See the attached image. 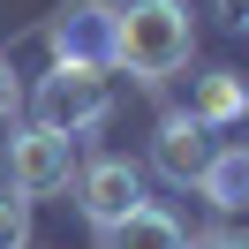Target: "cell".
<instances>
[{
  "mask_svg": "<svg viewBox=\"0 0 249 249\" xmlns=\"http://www.w3.org/2000/svg\"><path fill=\"white\" fill-rule=\"evenodd\" d=\"M196 53V23L181 0H151V8H113V38H106V68L136 76L143 91H159L166 76H181Z\"/></svg>",
  "mask_w": 249,
  "mask_h": 249,
  "instance_id": "1",
  "label": "cell"
},
{
  "mask_svg": "<svg viewBox=\"0 0 249 249\" xmlns=\"http://www.w3.org/2000/svg\"><path fill=\"white\" fill-rule=\"evenodd\" d=\"M113 68H98V61H53L46 76L31 83V121L38 128H53V136H91L98 121L113 113Z\"/></svg>",
  "mask_w": 249,
  "mask_h": 249,
  "instance_id": "2",
  "label": "cell"
},
{
  "mask_svg": "<svg viewBox=\"0 0 249 249\" xmlns=\"http://www.w3.org/2000/svg\"><path fill=\"white\" fill-rule=\"evenodd\" d=\"M0 174H8V189H16L23 204L68 196V189H76V143L31 121V128H16V136H8V151H0Z\"/></svg>",
  "mask_w": 249,
  "mask_h": 249,
  "instance_id": "3",
  "label": "cell"
},
{
  "mask_svg": "<svg viewBox=\"0 0 249 249\" xmlns=\"http://www.w3.org/2000/svg\"><path fill=\"white\" fill-rule=\"evenodd\" d=\"M76 204H83V219H91L98 234H113V227L143 204V166H136V159H121V151L76 159Z\"/></svg>",
  "mask_w": 249,
  "mask_h": 249,
  "instance_id": "4",
  "label": "cell"
},
{
  "mask_svg": "<svg viewBox=\"0 0 249 249\" xmlns=\"http://www.w3.org/2000/svg\"><path fill=\"white\" fill-rule=\"evenodd\" d=\"M212 143H219V136H212L204 121H189V106L159 113V128H151V174H159V181H174V189H196Z\"/></svg>",
  "mask_w": 249,
  "mask_h": 249,
  "instance_id": "5",
  "label": "cell"
},
{
  "mask_svg": "<svg viewBox=\"0 0 249 249\" xmlns=\"http://www.w3.org/2000/svg\"><path fill=\"white\" fill-rule=\"evenodd\" d=\"M53 61H98L106 68V38H113V0H76L53 16Z\"/></svg>",
  "mask_w": 249,
  "mask_h": 249,
  "instance_id": "6",
  "label": "cell"
},
{
  "mask_svg": "<svg viewBox=\"0 0 249 249\" xmlns=\"http://www.w3.org/2000/svg\"><path fill=\"white\" fill-rule=\"evenodd\" d=\"M196 196L212 204L219 219H234L249 204V151L242 143H212V159H204V174H196Z\"/></svg>",
  "mask_w": 249,
  "mask_h": 249,
  "instance_id": "7",
  "label": "cell"
},
{
  "mask_svg": "<svg viewBox=\"0 0 249 249\" xmlns=\"http://www.w3.org/2000/svg\"><path fill=\"white\" fill-rule=\"evenodd\" d=\"M106 249H189V227L166 212V204H151V196H143L136 212H128L121 227L106 234Z\"/></svg>",
  "mask_w": 249,
  "mask_h": 249,
  "instance_id": "8",
  "label": "cell"
},
{
  "mask_svg": "<svg viewBox=\"0 0 249 249\" xmlns=\"http://www.w3.org/2000/svg\"><path fill=\"white\" fill-rule=\"evenodd\" d=\"M242 106H249V98H242V76H234V68H204V76H196V98H189V121H204L219 136V128L242 121Z\"/></svg>",
  "mask_w": 249,
  "mask_h": 249,
  "instance_id": "9",
  "label": "cell"
},
{
  "mask_svg": "<svg viewBox=\"0 0 249 249\" xmlns=\"http://www.w3.org/2000/svg\"><path fill=\"white\" fill-rule=\"evenodd\" d=\"M0 249H31V204L0 181Z\"/></svg>",
  "mask_w": 249,
  "mask_h": 249,
  "instance_id": "10",
  "label": "cell"
},
{
  "mask_svg": "<svg viewBox=\"0 0 249 249\" xmlns=\"http://www.w3.org/2000/svg\"><path fill=\"white\" fill-rule=\"evenodd\" d=\"M16 113H23V76L8 68V53H0V128L16 121Z\"/></svg>",
  "mask_w": 249,
  "mask_h": 249,
  "instance_id": "11",
  "label": "cell"
},
{
  "mask_svg": "<svg viewBox=\"0 0 249 249\" xmlns=\"http://www.w3.org/2000/svg\"><path fill=\"white\" fill-rule=\"evenodd\" d=\"M189 249H249L234 227H204V234H189Z\"/></svg>",
  "mask_w": 249,
  "mask_h": 249,
  "instance_id": "12",
  "label": "cell"
},
{
  "mask_svg": "<svg viewBox=\"0 0 249 249\" xmlns=\"http://www.w3.org/2000/svg\"><path fill=\"white\" fill-rule=\"evenodd\" d=\"M212 16L227 23V31H249V0H212Z\"/></svg>",
  "mask_w": 249,
  "mask_h": 249,
  "instance_id": "13",
  "label": "cell"
},
{
  "mask_svg": "<svg viewBox=\"0 0 249 249\" xmlns=\"http://www.w3.org/2000/svg\"><path fill=\"white\" fill-rule=\"evenodd\" d=\"M113 8H151V0H113Z\"/></svg>",
  "mask_w": 249,
  "mask_h": 249,
  "instance_id": "14",
  "label": "cell"
}]
</instances>
